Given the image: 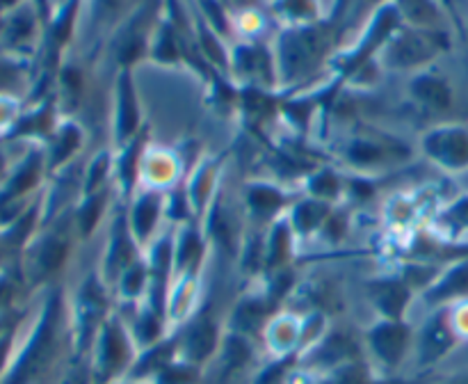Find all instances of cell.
Instances as JSON below:
<instances>
[{"instance_id": "cell-1", "label": "cell", "mask_w": 468, "mask_h": 384, "mask_svg": "<svg viewBox=\"0 0 468 384\" xmlns=\"http://www.w3.org/2000/svg\"><path fill=\"white\" fill-rule=\"evenodd\" d=\"M341 27L332 21H318L311 26H292L279 35L274 59L282 82H300L318 71L327 59Z\"/></svg>"}, {"instance_id": "cell-2", "label": "cell", "mask_w": 468, "mask_h": 384, "mask_svg": "<svg viewBox=\"0 0 468 384\" xmlns=\"http://www.w3.org/2000/svg\"><path fill=\"white\" fill-rule=\"evenodd\" d=\"M451 48V35L443 27H416L402 23L382 50L379 64L396 71H423L430 62Z\"/></svg>"}, {"instance_id": "cell-3", "label": "cell", "mask_w": 468, "mask_h": 384, "mask_svg": "<svg viewBox=\"0 0 468 384\" xmlns=\"http://www.w3.org/2000/svg\"><path fill=\"white\" fill-rule=\"evenodd\" d=\"M423 151L432 163L448 172L468 169V126L464 123H441L423 135Z\"/></svg>"}, {"instance_id": "cell-4", "label": "cell", "mask_w": 468, "mask_h": 384, "mask_svg": "<svg viewBox=\"0 0 468 384\" xmlns=\"http://www.w3.org/2000/svg\"><path fill=\"white\" fill-rule=\"evenodd\" d=\"M229 67H233V71L238 76L247 78L251 82L250 87L265 90V87L277 82V59H274V50H270L263 44H256V41L236 46Z\"/></svg>"}, {"instance_id": "cell-5", "label": "cell", "mask_w": 468, "mask_h": 384, "mask_svg": "<svg viewBox=\"0 0 468 384\" xmlns=\"http://www.w3.org/2000/svg\"><path fill=\"white\" fill-rule=\"evenodd\" d=\"M410 96L420 110L430 114H443L455 103V90L451 80L437 71H416L410 80Z\"/></svg>"}, {"instance_id": "cell-6", "label": "cell", "mask_w": 468, "mask_h": 384, "mask_svg": "<svg viewBox=\"0 0 468 384\" xmlns=\"http://www.w3.org/2000/svg\"><path fill=\"white\" fill-rule=\"evenodd\" d=\"M140 101L131 69H122L117 78V108H114V135L117 142H131L140 131Z\"/></svg>"}, {"instance_id": "cell-7", "label": "cell", "mask_w": 468, "mask_h": 384, "mask_svg": "<svg viewBox=\"0 0 468 384\" xmlns=\"http://www.w3.org/2000/svg\"><path fill=\"white\" fill-rule=\"evenodd\" d=\"M410 154L402 144L398 142H382L378 137H355L347 144L346 155L350 163L361 165V167H370V165H379L387 158H400V154Z\"/></svg>"}, {"instance_id": "cell-8", "label": "cell", "mask_w": 468, "mask_h": 384, "mask_svg": "<svg viewBox=\"0 0 468 384\" xmlns=\"http://www.w3.org/2000/svg\"><path fill=\"white\" fill-rule=\"evenodd\" d=\"M407 341H410V332L398 320H388V323L378 325L370 334V343H373L375 355L387 364H398L407 350Z\"/></svg>"}, {"instance_id": "cell-9", "label": "cell", "mask_w": 468, "mask_h": 384, "mask_svg": "<svg viewBox=\"0 0 468 384\" xmlns=\"http://www.w3.org/2000/svg\"><path fill=\"white\" fill-rule=\"evenodd\" d=\"M160 215H163V197L155 195V192H144V195L137 197L131 210V224H128L133 238L149 240L158 227Z\"/></svg>"}, {"instance_id": "cell-10", "label": "cell", "mask_w": 468, "mask_h": 384, "mask_svg": "<svg viewBox=\"0 0 468 384\" xmlns=\"http://www.w3.org/2000/svg\"><path fill=\"white\" fill-rule=\"evenodd\" d=\"M400 12L402 23L416 27H443L446 7L441 0H391Z\"/></svg>"}, {"instance_id": "cell-11", "label": "cell", "mask_w": 468, "mask_h": 384, "mask_svg": "<svg viewBox=\"0 0 468 384\" xmlns=\"http://www.w3.org/2000/svg\"><path fill=\"white\" fill-rule=\"evenodd\" d=\"M370 295L387 318L398 320L410 302V286L400 279H382V282L370 283Z\"/></svg>"}, {"instance_id": "cell-12", "label": "cell", "mask_w": 468, "mask_h": 384, "mask_svg": "<svg viewBox=\"0 0 468 384\" xmlns=\"http://www.w3.org/2000/svg\"><path fill=\"white\" fill-rule=\"evenodd\" d=\"M468 295V259L457 261L452 268H448L441 277L437 279L432 288L428 291V300L443 302L457 300V297Z\"/></svg>"}, {"instance_id": "cell-13", "label": "cell", "mask_w": 468, "mask_h": 384, "mask_svg": "<svg viewBox=\"0 0 468 384\" xmlns=\"http://www.w3.org/2000/svg\"><path fill=\"white\" fill-rule=\"evenodd\" d=\"M452 346V332L448 327V323L443 320V315L434 318L432 323L425 327L423 338H420V359L425 364L439 359V357L446 355Z\"/></svg>"}, {"instance_id": "cell-14", "label": "cell", "mask_w": 468, "mask_h": 384, "mask_svg": "<svg viewBox=\"0 0 468 384\" xmlns=\"http://www.w3.org/2000/svg\"><path fill=\"white\" fill-rule=\"evenodd\" d=\"M272 12L292 26H311L323 21L320 18V0H274Z\"/></svg>"}, {"instance_id": "cell-15", "label": "cell", "mask_w": 468, "mask_h": 384, "mask_svg": "<svg viewBox=\"0 0 468 384\" xmlns=\"http://www.w3.org/2000/svg\"><path fill=\"white\" fill-rule=\"evenodd\" d=\"M215 343H218V329L210 318H199L186 334V352L195 361H204L213 355Z\"/></svg>"}, {"instance_id": "cell-16", "label": "cell", "mask_w": 468, "mask_h": 384, "mask_svg": "<svg viewBox=\"0 0 468 384\" xmlns=\"http://www.w3.org/2000/svg\"><path fill=\"white\" fill-rule=\"evenodd\" d=\"M283 204H286V197H283V192H279L277 187L272 186L254 183V186H250V190H247V206H250L251 213L261 219L272 218L274 213L282 210Z\"/></svg>"}, {"instance_id": "cell-17", "label": "cell", "mask_w": 468, "mask_h": 384, "mask_svg": "<svg viewBox=\"0 0 468 384\" xmlns=\"http://www.w3.org/2000/svg\"><path fill=\"white\" fill-rule=\"evenodd\" d=\"M327 213H329V206L324 204L323 199H304L300 201V204L292 208V227L297 229V231H315V229L320 227V224L327 219Z\"/></svg>"}, {"instance_id": "cell-18", "label": "cell", "mask_w": 468, "mask_h": 384, "mask_svg": "<svg viewBox=\"0 0 468 384\" xmlns=\"http://www.w3.org/2000/svg\"><path fill=\"white\" fill-rule=\"evenodd\" d=\"M288 247H291V222H282L274 227L272 236H270L265 261L270 265H279L288 256Z\"/></svg>"}, {"instance_id": "cell-19", "label": "cell", "mask_w": 468, "mask_h": 384, "mask_svg": "<svg viewBox=\"0 0 468 384\" xmlns=\"http://www.w3.org/2000/svg\"><path fill=\"white\" fill-rule=\"evenodd\" d=\"M201 256V240L199 233L195 229H186V231L178 236V247L174 250V261L181 265L187 263H197Z\"/></svg>"}, {"instance_id": "cell-20", "label": "cell", "mask_w": 468, "mask_h": 384, "mask_svg": "<svg viewBox=\"0 0 468 384\" xmlns=\"http://www.w3.org/2000/svg\"><path fill=\"white\" fill-rule=\"evenodd\" d=\"M309 190L315 199H334L341 192V181L334 172H320L311 178Z\"/></svg>"}, {"instance_id": "cell-21", "label": "cell", "mask_w": 468, "mask_h": 384, "mask_svg": "<svg viewBox=\"0 0 468 384\" xmlns=\"http://www.w3.org/2000/svg\"><path fill=\"white\" fill-rule=\"evenodd\" d=\"M123 341H122V334H119V329L114 327H108V332H105V341H103V366L108 370H112L114 366H119V361H122L123 357Z\"/></svg>"}, {"instance_id": "cell-22", "label": "cell", "mask_w": 468, "mask_h": 384, "mask_svg": "<svg viewBox=\"0 0 468 384\" xmlns=\"http://www.w3.org/2000/svg\"><path fill=\"white\" fill-rule=\"evenodd\" d=\"M108 172H110V154H99L94 158V163H91L90 167V174H87V192L90 195H94V192L103 190V183L105 178H108Z\"/></svg>"}, {"instance_id": "cell-23", "label": "cell", "mask_w": 468, "mask_h": 384, "mask_svg": "<svg viewBox=\"0 0 468 384\" xmlns=\"http://www.w3.org/2000/svg\"><path fill=\"white\" fill-rule=\"evenodd\" d=\"M146 279V265L140 263V261H133L122 274V288L126 295H137V293L144 288Z\"/></svg>"}, {"instance_id": "cell-24", "label": "cell", "mask_w": 468, "mask_h": 384, "mask_svg": "<svg viewBox=\"0 0 468 384\" xmlns=\"http://www.w3.org/2000/svg\"><path fill=\"white\" fill-rule=\"evenodd\" d=\"M265 314V304L259 300H251V302H242L240 309H238V325H240L242 329H254L256 325L261 323V318H263Z\"/></svg>"}, {"instance_id": "cell-25", "label": "cell", "mask_w": 468, "mask_h": 384, "mask_svg": "<svg viewBox=\"0 0 468 384\" xmlns=\"http://www.w3.org/2000/svg\"><path fill=\"white\" fill-rule=\"evenodd\" d=\"M80 144V133H78L76 126H67L62 133H59V142H58V149H55V155L58 160L67 158L69 154H73V149Z\"/></svg>"}, {"instance_id": "cell-26", "label": "cell", "mask_w": 468, "mask_h": 384, "mask_svg": "<svg viewBox=\"0 0 468 384\" xmlns=\"http://www.w3.org/2000/svg\"><path fill=\"white\" fill-rule=\"evenodd\" d=\"M195 382V370L186 368H163L160 370V384H192Z\"/></svg>"}, {"instance_id": "cell-27", "label": "cell", "mask_w": 468, "mask_h": 384, "mask_svg": "<svg viewBox=\"0 0 468 384\" xmlns=\"http://www.w3.org/2000/svg\"><path fill=\"white\" fill-rule=\"evenodd\" d=\"M441 5H443V7H446V12L451 14L452 18H455L457 26H460V18H457V9H455V0H441Z\"/></svg>"}, {"instance_id": "cell-28", "label": "cell", "mask_w": 468, "mask_h": 384, "mask_svg": "<svg viewBox=\"0 0 468 384\" xmlns=\"http://www.w3.org/2000/svg\"><path fill=\"white\" fill-rule=\"evenodd\" d=\"M231 3H233V5H238V7L245 9V12H247V9H254L256 5L261 3V0H231Z\"/></svg>"}, {"instance_id": "cell-29", "label": "cell", "mask_w": 468, "mask_h": 384, "mask_svg": "<svg viewBox=\"0 0 468 384\" xmlns=\"http://www.w3.org/2000/svg\"><path fill=\"white\" fill-rule=\"evenodd\" d=\"M452 384H468V379H460V382H452Z\"/></svg>"}]
</instances>
